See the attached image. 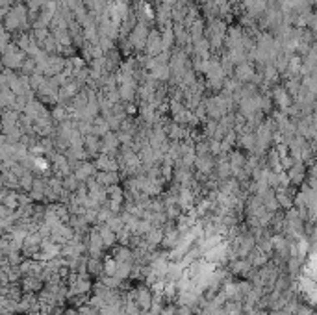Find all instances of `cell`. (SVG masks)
Instances as JSON below:
<instances>
[{"label": "cell", "instance_id": "6da1fadb", "mask_svg": "<svg viewBox=\"0 0 317 315\" xmlns=\"http://www.w3.org/2000/svg\"><path fill=\"white\" fill-rule=\"evenodd\" d=\"M2 26L8 34H21V32H30V21H28V10L24 4L17 2L10 8L6 17L2 19Z\"/></svg>", "mask_w": 317, "mask_h": 315}, {"label": "cell", "instance_id": "7a4b0ae2", "mask_svg": "<svg viewBox=\"0 0 317 315\" xmlns=\"http://www.w3.org/2000/svg\"><path fill=\"white\" fill-rule=\"evenodd\" d=\"M24 57H26V54H24L13 41H10V43L6 45V48L0 52L2 67H4V69H10V71H15V73L21 69V63H23Z\"/></svg>", "mask_w": 317, "mask_h": 315}, {"label": "cell", "instance_id": "3957f363", "mask_svg": "<svg viewBox=\"0 0 317 315\" xmlns=\"http://www.w3.org/2000/svg\"><path fill=\"white\" fill-rule=\"evenodd\" d=\"M147 35H149V26H147V24L138 23L136 26H134L132 32L126 35V41L130 43V46H132L134 52H143Z\"/></svg>", "mask_w": 317, "mask_h": 315}, {"label": "cell", "instance_id": "277c9868", "mask_svg": "<svg viewBox=\"0 0 317 315\" xmlns=\"http://www.w3.org/2000/svg\"><path fill=\"white\" fill-rule=\"evenodd\" d=\"M145 56H150L154 57L158 56L160 52H163L162 48V35H160V30L154 28V30H149V35H147V41H145Z\"/></svg>", "mask_w": 317, "mask_h": 315}, {"label": "cell", "instance_id": "5b68a950", "mask_svg": "<svg viewBox=\"0 0 317 315\" xmlns=\"http://www.w3.org/2000/svg\"><path fill=\"white\" fill-rule=\"evenodd\" d=\"M284 172H286V176H288L289 185H302V183L306 182V163L304 161L295 160L293 165Z\"/></svg>", "mask_w": 317, "mask_h": 315}, {"label": "cell", "instance_id": "8992f818", "mask_svg": "<svg viewBox=\"0 0 317 315\" xmlns=\"http://www.w3.org/2000/svg\"><path fill=\"white\" fill-rule=\"evenodd\" d=\"M24 117H28L32 122L37 119H41V117H48L50 115V111H48V108H46L45 104L39 102L37 98H34V100H28V104H26V108H24Z\"/></svg>", "mask_w": 317, "mask_h": 315}, {"label": "cell", "instance_id": "52a82bcc", "mask_svg": "<svg viewBox=\"0 0 317 315\" xmlns=\"http://www.w3.org/2000/svg\"><path fill=\"white\" fill-rule=\"evenodd\" d=\"M269 97H271L273 104H277L278 111H284V109L288 108L289 104L293 102V98L289 97L288 91H286L282 86H278V84H275V86L271 87V91H269Z\"/></svg>", "mask_w": 317, "mask_h": 315}, {"label": "cell", "instance_id": "ba28073f", "mask_svg": "<svg viewBox=\"0 0 317 315\" xmlns=\"http://www.w3.org/2000/svg\"><path fill=\"white\" fill-rule=\"evenodd\" d=\"M65 67V57L61 54H48V59H46L45 67H43V75L46 78H50V76H56L59 75Z\"/></svg>", "mask_w": 317, "mask_h": 315}, {"label": "cell", "instance_id": "9c48e42d", "mask_svg": "<svg viewBox=\"0 0 317 315\" xmlns=\"http://www.w3.org/2000/svg\"><path fill=\"white\" fill-rule=\"evenodd\" d=\"M254 73H256V65H254L252 61H243L234 67L232 76H234L239 84H248V82L252 80Z\"/></svg>", "mask_w": 317, "mask_h": 315}, {"label": "cell", "instance_id": "30bf717a", "mask_svg": "<svg viewBox=\"0 0 317 315\" xmlns=\"http://www.w3.org/2000/svg\"><path fill=\"white\" fill-rule=\"evenodd\" d=\"M119 150H121V143H119L115 132H108L106 136L100 138V154L117 156Z\"/></svg>", "mask_w": 317, "mask_h": 315}, {"label": "cell", "instance_id": "8fae6325", "mask_svg": "<svg viewBox=\"0 0 317 315\" xmlns=\"http://www.w3.org/2000/svg\"><path fill=\"white\" fill-rule=\"evenodd\" d=\"M95 172H97V169H95V165H93V161L82 160L73 165V174H75L82 183H86L89 178L95 176Z\"/></svg>", "mask_w": 317, "mask_h": 315}, {"label": "cell", "instance_id": "7c38bea8", "mask_svg": "<svg viewBox=\"0 0 317 315\" xmlns=\"http://www.w3.org/2000/svg\"><path fill=\"white\" fill-rule=\"evenodd\" d=\"M110 256L115 260L117 264H134V254H132V248L128 245H117V246H111V252Z\"/></svg>", "mask_w": 317, "mask_h": 315}, {"label": "cell", "instance_id": "4fadbf2b", "mask_svg": "<svg viewBox=\"0 0 317 315\" xmlns=\"http://www.w3.org/2000/svg\"><path fill=\"white\" fill-rule=\"evenodd\" d=\"M93 165H95L97 171H119V163H117L115 156L98 154L93 161Z\"/></svg>", "mask_w": 317, "mask_h": 315}, {"label": "cell", "instance_id": "5bb4252c", "mask_svg": "<svg viewBox=\"0 0 317 315\" xmlns=\"http://www.w3.org/2000/svg\"><path fill=\"white\" fill-rule=\"evenodd\" d=\"M228 271L234 276H248V273L252 271V265L248 264L247 258H236L228 262Z\"/></svg>", "mask_w": 317, "mask_h": 315}, {"label": "cell", "instance_id": "9a60e30c", "mask_svg": "<svg viewBox=\"0 0 317 315\" xmlns=\"http://www.w3.org/2000/svg\"><path fill=\"white\" fill-rule=\"evenodd\" d=\"M19 117L21 113H17L15 109H2L0 111V122H2V132L4 130H10L13 126L19 124Z\"/></svg>", "mask_w": 317, "mask_h": 315}, {"label": "cell", "instance_id": "2e32d148", "mask_svg": "<svg viewBox=\"0 0 317 315\" xmlns=\"http://www.w3.org/2000/svg\"><path fill=\"white\" fill-rule=\"evenodd\" d=\"M97 226H98V235H100V239H102L104 248H111V246H115V243H117L115 232H113L108 224H97Z\"/></svg>", "mask_w": 317, "mask_h": 315}, {"label": "cell", "instance_id": "e0dca14e", "mask_svg": "<svg viewBox=\"0 0 317 315\" xmlns=\"http://www.w3.org/2000/svg\"><path fill=\"white\" fill-rule=\"evenodd\" d=\"M84 150H86L87 158H89V156H95V158H97V156L100 154V138L95 136V134L84 136Z\"/></svg>", "mask_w": 317, "mask_h": 315}, {"label": "cell", "instance_id": "ac0fdd59", "mask_svg": "<svg viewBox=\"0 0 317 315\" xmlns=\"http://www.w3.org/2000/svg\"><path fill=\"white\" fill-rule=\"evenodd\" d=\"M21 286L26 293H35L43 289V280H41L39 275H26Z\"/></svg>", "mask_w": 317, "mask_h": 315}, {"label": "cell", "instance_id": "d6986e66", "mask_svg": "<svg viewBox=\"0 0 317 315\" xmlns=\"http://www.w3.org/2000/svg\"><path fill=\"white\" fill-rule=\"evenodd\" d=\"M86 273H87V276H100L102 275V260L100 258H89V256H87Z\"/></svg>", "mask_w": 317, "mask_h": 315}, {"label": "cell", "instance_id": "ffe728a7", "mask_svg": "<svg viewBox=\"0 0 317 315\" xmlns=\"http://www.w3.org/2000/svg\"><path fill=\"white\" fill-rule=\"evenodd\" d=\"M50 117H52V120H54V124H58V122H61V120H65V119H71L69 108L64 106V104H56V106L50 109Z\"/></svg>", "mask_w": 317, "mask_h": 315}, {"label": "cell", "instance_id": "44dd1931", "mask_svg": "<svg viewBox=\"0 0 317 315\" xmlns=\"http://www.w3.org/2000/svg\"><path fill=\"white\" fill-rule=\"evenodd\" d=\"M15 97H17V95H15L10 87H8V89H2V91H0V111H2V109H12L13 102H15Z\"/></svg>", "mask_w": 317, "mask_h": 315}, {"label": "cell", "instance_id": "7402d4cb", "mask_svg": "<svg viewBox=\"0 0 317 315\" xmlns=\"http://www.w3.org/2000/svg\"><path fill=\"white\" fill-rule=\"evenodd\" d=\"M156 82H169L171 80V69H169V63L167 65H158L152 73H149Z\"/></svg>", "mask_w": 317, "mask_h": 315}, {"label": "cell", "instance_id": "603a6c76", "mask_svg": "<svg viewBox=\"0 0 317 315\" xmlns=\"http://www.w3.org/2000/svg\"><path fill=\"white\" fill-rule=\"evenodd\" d=\"M34 180H35V174L32 171L23 172V174L19 176V189H21V191H30L32 185H34Z\"/></svg>", "mask_w": 317, "mask_h": 315}, {"label": "cell", "instance_id": "cb8c5ba5", "mask_svg": "<svg viewBox=\"0 0 317 315\" xmlns=\"http://www.w3.org/2000/svg\"><path fill=\"white\" fill-rule=\"evenodd\" d=\"M21 75H24V76H32L37 71V65H35V59L34 57H30V56H26L23 59V63H21Z\"/></svg>", "mask_w": 317, "mask_h": 315}, {"label": "cell", "instance_id": "d4e9b609", "mask_svg": "<svg viewBox=\"0 0 317 315\" xmlns=\"http://www.w3.org/2000/svg\"><path fill=\"white\" fill-rule=\"evenodd\" d=\"M41 48L46 52V54H59V46H58V43H56V39H54V35H48L45 41H43V45H41Z\"/></svg>", "mask_w": 317, "mask_h": 315}, {"label": "cell", "instance_id": "484cf974", "mask_svg": "<svg viewBox=\"0 0 317 315\" xmlns=\"http://www.w3.org/2000/svg\"><path fill=\"white\" fill-rule=\"evenodd\" d=\"M115 269H117V262L111 258V256H106V258H102V275L113 276V275H115Z\"/></svg>", "mask_w": 317, "mask_h": 315}, {"label": "cell", "instance_id": "4316f807", "mask_svg": "<svg viewBox=\"0 0 317 315\" xmlns=\"http://www.w3.org/2000/svg\"><path fill=\"white\" fill-rule=\"evenodd\" d=\"M98 48L102 50V54H106V52H110L111 48H115V45H113V39H110V37H104V35H100L97 41Z\"/></svg>", "mask_w": 317, "mask_h": 315}, {"label": "cell", "instance_id": "83f0119b", "mask_svg": "<svg viewBox=\"0 0 317 315\" xmlns=\"http://www.w3.org/2000/svg\"><path fill=\"white\" fill-rule=\"evenodd\" d=\"M45 2H48V0H24V6H26L28 13H39Z\"/></svg>", "mask_w": 317, "mask_h": 315}, {"label": "cell", "instance_id": "f1b7e54d", "mask_svg": "<svg viewBox=\"0 0 317 315\" xmlns=\"http://www.w3.org/2000/svg\"><path fill=\"white\" fill-rule=\"evenodd\" d=\"M76 309H78L80 315H98V308H95V306L89 302H84L80 304V306H76Z\"/></svg>", "mask_w": 317, "mask_h": 315}, {"label": "cell", "instance_id": "f546056e", "mask_svg": "<svg viewBox=\"0 0 317 315\" xmlns=\"http://www.w3.org/2000/svg\"><path fill=\"white\" fill-rule=\"evenodd\" d=\"M12 41V34H8V32H2L0 34V52L6 48V45Z\"/></svg>", "mask_w": 317, "mask_h": 315}, {"label": "cell", "instance_id": "4dcf8cb0", "mask_svg": "<svg viewBox=\"0 0 317 315\" xmlns=\"http://www.w3.org/2000/svg\"><path fill=\"white\" fill-rule=\"evenodd\" d=\"M64 315H80V313H78L76 308H69V309H64Z\"/></svg>", "mask_w": 317, "mask_h": 315}, {"label": "cell", "instance_id": "1f68e13d", "mask_svg": "<svg viewBox=\"0 0 317 315\" xmlns=\"http://www.w3.org/2000/svg\"><path fill=\"white\" fill-rule=\"evenodd\" d=\"M111 2H117V4H128V6H130L132 0H111Z\"/></svg>", "mask_w": 317, "mask_h": 315}, {"label": "cell", "instance_id": "d6a6232c", "mask_svg": "<svg viewBox=\"0 0 317 315\" xmlns=\"http://www.w3.org/2000/svg\"><path fill=\"white\" fill-rule=\"evenodd\" d=\"M4 143H6V138H4V134L0 132V147H2Z\"/></svg>", "mask_w": 317, "mask_h": 315}, {"label": "cell", "instance_id": "836d02e7", "mask_svg": "<svg viewBox=\"0 0 317 315\" xmlns=\"http://www.w3.org/2000/svg\"><path fill=\"white\" fill-rule=\"evenodd\" d=\"M0 132H2V122H0Z\"/></svg>", "mask_w": 317, "mask_h": 315}]
</instances>
